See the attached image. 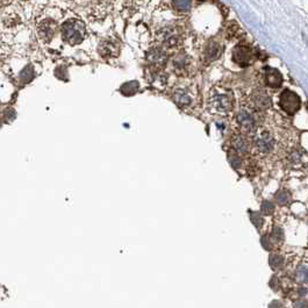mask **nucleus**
Masks as SVG:
<instances>
[{"instance_id": "24", "label": "nucleus", "mask_w": 308, "mask_h": 308, "mask_svg": "<svg viewBox=\"0 0 308 308\" xmlns=\"http://www.w3.org/2000/svg\"><path fill=\"white\" fill-rule=\"evenodd\" d=\"M1 119L5 123H12L17 119V111L13 107H6L1 113Z\"/></svg>"}, {"instance_id": "30", "label": "nucleus", "mask_w": 308, "mask_h": 308, "mask_svg": "<svg viewBox=\"0 0 308 308\" xmlns=\"http://www.w3.org/2000/svg\"><path fill=\"white\" fill-rule=\"evenodd\" d=\"M301 160H303V155H301V152H300V151L294 150V151H292V152H291V155H290V161L292 162V163L299 164L300 162H301Z\"/></svg>"}, {"instance_id": "32", "label": "nucleus", "mask_w": 308, "mask_h": 308, "mask_svg": "<svg viewBox=\"0 0 308 308\" xmlns=\"http://www.w3.org/2000/svg\"><path fill=\"white\" fill-rule=\"evenodd\" d=\"M293 308H308V301L307 300H298L294 304Z\"/></svg>"}, {"instance_id": "8", "label": "nucleus", "mask_w": 308, "mask_h": 308, "mask_svg": "<svg viewBox=\"0 0 308 308\" xmlns=\"http://www.w3.org/2000/svg\"><path fill=\"white\" fill-rule=\"evenodd\" d=\"M145 57H147V62L149 66L151 67V69L156 70H163L169 62L168 50L164 47H162L161 44L151 47L148 50Z\"/></svg>"}, {"instance_id": "15", "label": "nucleus", "mask_w": 308, "mask_h": 308, "mask_svg": "<svg viewBox=\"0 0 308 308\" xmlns=\"http://www.w3.org/2000/svg\"><path fill=\"white\" fill-rule=\"evenodd\" d=\"M232 148L239 155H246L250 151V142L243 133H238L232 137Z\"/></svg>"}, {"instance_id": "35", "label": "nucleus", "mask_w": 308, "mask_h": 308, "mask_svg": "<svg viewBox=\"0 0 308 308\" xmlns=\"http://www.w3.org/2000/svg\"><path fill=\"white\" fill-rule=\"evenodd\" d=\"M197 1H205V0H197Z\"/></svg>"}, {"instance_id": "9", "label": "nucleus", "mask_w": 308, "mask_h": 308, "mask_svg": "<svg viewBox=\"0 0 308 308\" xmlns=\"http://www.w3.org/2000/svg\"><path fill=\"white\" fill-rule=\"evenodd\" d=\"M232 57L234 63L239 67H249L254 62L256 53L249 44L239 43L233 49Z\"/></svg>"}, {"instance_id": "11", "label": "nucleus", "mask_w": 308, "mask_h": 308, "mask_svg": "<svg viewBox=\"0 0 308 308\" xmlns=\"http://www.w3.org/2000/svg\"><path fill=\"white\" fill-rule=\"evenodd\" d=\"M254 144L256 149L262 154H270L274 151L275 145L274 136L268 129H261L255 134Z\"/></svg>"}, {"instance_id": "20", "label": "nucleus", "mask_w": 308, "mask_h": 308, "mask_svg": "<svg viewBox=\"0 0 308 308\" xmlns=\"http://www.w3.org/2000/svg\"><path fill=\"white\" fill-rule=\"evenodd\" d=\"M227 156H228V161H229L230 165H232V167L234 168L235 170H240V169L242 168L243 161H242L241 156H240L238 152H235L232 149V150L228 151V155H227Z\"/></svg>"}, {"instance_id": "34", "label": "nucleus", "mask_w": 308, "mask_h": 308, "mask_svg": "<svg viewBox=\"0 0 308 308\" xmlns=\"http://www.w3.org/2000/svg\"><path fill=\"white\" fill-rule=\"evenodd\" d=\"M2 123H4V121H2V119H1V118H0V128H1V127H2Z\"/></svg>"}, {"instance_id": "28", "label": "nucleus", "mask_w": 308, "mask_h": 308, "mask_svg": "<svg viewBox=\"0 0 308 308\" xmlns=\"http://www.w3.org/2000/svg\"><path fill=\"white\" fill-rule=\"evenodd\" d=\"M261 210L263 215L267 216L271 215V214L274 212V205L271 202H269V200H265V202H263V204H262Z\"/></svg>"}, {"instance_id": "27", "label": "nucleus", "mask_w": 308, "mask_h": 308, "mask_svg": "<svg viewBox=\"0 0 308 308\" xmlns=\"http://www.w3.org/2000/svg\"><path fill=\"white\" fill-rule=\"evenodd\" d=\"M271 238L277 243H281L284 241V230L281 229L280 227H274V228L272 229Z\"/></svg>"}, {"instance_id": "25", "label": "nucleus", "mask_w": 308, "mask_h": 308, "mask_svg": "<svg viewBox=\"0 0 308 308\" xmlns=\"http://www.w3.org/2000/svg\"><path fill=\"white\" fill-rule=\"evenodd\" d=\"M226 34H227V37L235 38V37H239L240 34H242V31L238 24H235V22H230L226 28Z\"/></svg>"}, {"instance_id": "12", "label": "nucleus", "mask_w": 308, "mask_h": 308, "mask_svg": "<svg viewBox=\"0 0 308 308\" xmlns=\"http://www.w3.org/2000/svg\"><path fill=\"white\" fill-rule=\"evenodd\" d=\"M170 64L172 67V70L177 74H189L191 67H192V62H191V57L185 51H177L172 57L170 58Z\"/></svg>"}, {"instance_id": "33", "label": "nucleus", "mask_w": 308, "mask_h": 308, "mask_svg": "<svg viewBox=\"0 0 308 308\" xmlns=\"http://www.w3.org/2000/svg\"><path fill=\"white\" fill-rule=\"evenodd\" d=\"M281 307L283 306H281V304L278 303V301H274V303L270 305V308H281Z\"/></svg>"}, {"instance_id": "2", "label": "nucleus", "mask_w": 308, "mask_h": 308, "mask_svg": "<svg viewBox=\"0 0 308 308\" xmlns=\"http://www.w3.org/2000/svg\"><path fill=\"white\" fill-rule=\"evenodd\" d=\"M61 36L64 43L69 45L82 44L86 37L85 24L77 18L68 19L60 27Z\"/></svg>"}, {"instance_id": "22", "label": "nucleus", "mask_w": 308, "mask_h": 308, "mask_svg": "<svg viewBox=\"0 0 308 308\" xmlns=\"http://www.w3.org/2000/svg\"><path fill=\"white\" fill-rule=\"evenodd\" d=\"M54 74L57 79L62 80V82H68L69 80V71H68V67L64 66V64H60V66L55 68Z\"/></svg>"}, {"instance_id": "7", "label": "nucleus", "mask_w": 308, "mask_h": 308, "mask_svg": "<svg viewBox=\"0 0 308 308\" xmlns=\"http://www.w3.org/2000/svg\"><path fill=\"white\" fill-rule=\"evenodd\" d=\"M249 107L255 112L268 111L272 106V100L264 89H256L252 91L248 98Z\"/></svg>"}, {"instance_id": "4", "label": "nucleus", "mask_w": 308, "mask_h": 308, "mask_svg": "<svg viewBox=\"0 0 308 308\" xmlns=\"http://www.w3.org/2000/svg\"><path fill=\"white\" fill-rule=\"evenodd\" d=\"M157 40L165 49H176L183 43L184 33L180 26L169 25L162 27L157 32Z\"/></svg>"}, {"instance_id": "10", "label": "nucleus", "mask_w": 308, "mask_h": 308, "mask_svg": "<svg viewBox=\"0 0 308 308\" xmlns=\"http://www.w3.org/2000/svg\"><path fill=\"white\" fill-rule=\"evenodd\" d=\"M279 106L288 115H294L301 107V98L291 90H284L279 96Z\"/></svg>"}, {"instance_id": "5", "label": "nucleus", "mask_w": 308, "mask_h": 308, "mask_svg": "<svg viewBox=\"0 0 308 308\" xmlns=\"http://www.w3.org/2000/svg\"><path fill=\"white\" fill-rule=\"evenodd\" d=\"M60 29L56 20L53 18H43L36 25V33L42 43L48 44L56 36L57 31Z\"/></svg>"}, {"instance_id": "14", "label": "nucleus", "mask_w": 308, "mask_h": 308, "mask_svg": "<svg viewBox=\"0 0 308 308\" xmlns=\"http://www.w3.org/2000/svg\"><path fill=\"white\" fill-rule=\"evenodd\" d=\"M263 80L265 85L271 87V89H279L283 85V76L274 68H265Z\"/></svg>"}, {"instance_id": "19", "label": "nucleus", "mask_w": 308, "mask_h": 308, "mask_svg": "<svg viewBox=\"0 0 308 308\" xmlns=\"http://www.w3.org/2000/svg\"><path fill=\"white\" fill-rule=\"evenodd\" d=\"M192 6V0H172V7L179 13H187Z\"/></svg>"}, {"instance_id": "31", "label": "nucleus", "mask_w": 308, "mask_h": 308, "mask_svg": "<svg viewBox=\"0 0 308 308\" xmlns=\"http://www.w3.org/2000/svg\"><path fill=\"white\" fill-rule=\"evenodd\" d=\"M262 245H263L264 249H267V250H270V249L272 248V241L270 238H268V236H263L262 238Z\"/></svg>"}, {"instance_id": "6", "label": "nucleus", "mask_w": 308, "mask_h": 308, "mask_svg": "<svg viewBox=\"0 0 308 308\" xmlns=\"http://www.w3.org/2000/svg\"><path fill=\"white\" fill-rule=\"evenodd\" d=\"M256 112L252 111L250 107H242L236 114V123L241 129L243 134H250L256 129Z\"/></svg>"}, {"instance_id": "23", "label": "nucleus", "mask_w": 308, "mask_h": 308, "mask_svg": "<svg viewBox=\"0 0 308 308\" xmlns=\"http://www.w3.org/2000/svg\"><path fill=\"white\" fill-rule=\"evenodd\" d=\"M296 280L300 284L308 283V267L307 265H300L296 271Z\"/></svg>"}, {"instance_id": "26", "label": "nucleus", "mask_w": 308, "mask_h": 308, "mask_svg": "<svg viewBox=\"0 0 308 308\" xmlns=\"http://www.w3.org/2000/svg\"><path fill=\"white\" fill-rule=\"evenodd\" d=\"M275 200H277V203L281 206L287 205L288 202L291 200V194L286 190H279L275 193Z\"/></svg>"}, {"instance_id": "29", "label": "nucleus", "mask_w": 308, "mask_h": 308, "mask_svg": "<svg viewBox=\"0 0 308 308\" xmlns=\"http://www.w3.org/2000/svg\"><path fill=\"white\" fill-rule=\"evenodd\" d=\"M250 218H251V221H252V223H254V225L256 226V228L257 229H259L262 227V225H263V219H262V216L259 215L258 213H256V212H254V213H250Z\"/></svg>"}, {"instance_id": "16", "label": "nucleus", "mask_w": 308, "mask_h": 308, "mask_svg": "<svg viewBox=\"0 0 308 308\" xmlns=\"http://www.w3.org/2000/svg\"><path fill=\"white\" fill-rule=\"evenodd\" d=\"M98 53L103 58H113L119 55L120 47L111 40H103L98 45Z\"/></svg>"}, {"instance_id": "36", "label": "nucleus", "mask_w": 308, "mask_h": 308, "mask_svg": "<svg viewBox=\"0 0 308 308\" xmlns=\"http://www.w3.org/2000/svg\"><path fill=\"white\" fill-rule=\"evenodd\" d=\"M307 109H308V102H307Z\"/></svg>"}, {"instance_id": "17", "label": "nucleus", "mask_w": 308, "mask_h": 308, "mask_svg": "<svg viewBox=\"0 0 308 308\" xmlns=\"http://www.w3.org/2000/svg\"><path fill=\"white\" fill-rule=\"evenodd\" d=\"M35 77H36V72H35L34 66L33 64H28V66H26L24 69L20 71V73H19L18 83L22 86L27 85V84L33 82Z\"/></svg>"}, {"instance_id": "3", "label": "nucleus", "mask_w": 308, "mask_h": 308, "mask_svg": "<svg viewBox=\"0 0 308 308\" xmlns=\"http://www.w3.org/2000/svg\"><path fill=\"white\" fill-rule=\"evenodd\" d=\"M171 99L183 111H192L198 105L197 91L192 87L178 85L171 91Z\"/></svg>"}, {"instance_id": "1", "label": "nucleus", "mask_w": 308, "mask_h": 308, "mask_svg": "<svg viewBox=\"0 0 308 308\" xmlns=\"http://www.w3.org/2000/svg\"><path fill=\"white\" fill-rule=\"evenodd\" d=\"M208 108L215 114H229L234 109V97L232 91L222 86H215L208 96Z\"/></svg>"}, {"instance_id": "18", "label": "nucleus", "mask_w": 308, "mask_h": 308, "mask_svg": "<svg viewBox=\"0 0 308 308\" xmlns=\"http://www.w3.org/2000/svg\"><path fill=\"white\" fill-rule=\"evenodd\" d=\"M138 90H140V84L136 80H132V82H126L125 84H122L120 87V93L126 97H132L136 95Z\"/></svg>"}, {"instance_id": "21", "label": "nucleus", "mask_w": 308, "mask_h": 308, "mask_svg": "<svg viewBox=\"0 0 308 308\" xmlns=\"http://www.w3.org/2000/svg\"><path fill=\"white\" fill-rule=\"evenodd\" d=\"M269 263H270L272 270H279V269L284 267L285 258L281 255L272 254L270 255V257H269Z\"/></svg>"}, {"instance_id": "13", "label": "nucleus", "mask_w": 308, "mask_h": 308, "mask_svg": "<svg viewBox=\"0 0 308 308\" xmlns=\"http://www.w3.org/2000/svg\"><path fill=\"white\" fill-rule=\"evenodd\" d=\"M222 54V45L219 41L216 40H209L204 47L202 58L205 64H209L212 62L216 61L221 56Z\"/></svg>"}]
</instances>
